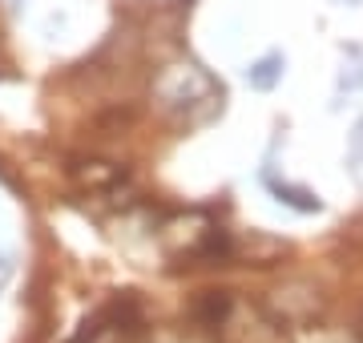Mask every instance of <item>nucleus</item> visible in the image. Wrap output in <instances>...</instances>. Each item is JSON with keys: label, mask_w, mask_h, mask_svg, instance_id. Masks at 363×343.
Listing matches in <instances>:
<instances>
[{"label": "nucleus", "mask_w": 363, "mask_h": 343, "mask_svg": "<svg viewBox=\"0 0 363 343\" xmlns=\"http://www.w3.org/2000/svg\"><path fill=\"white\" fill-rule=\"evenodd\" d=\"M262 182L271 186V194H274L279 202H286L291 210H298V214H319V210H323V202H319V194H315V190H307V186L279 182V178H274L271 170L262 174Z\"/></svg>", "instance_id": "1"}, {"label": "nucleus", "mask_w": 363, "mask_h": 343, "mask_svg": "<svg viewBox=\"0 0 363 343\" xmlns=\"http://www.w3.org/2000/svg\"><path fill=\"white\" fill-rule=\"evenodd\" d=\"M286 73V57L283 53H262L259 61H250L247 65V85L255 93H271Z\"/></svg>", "instance_id": "2"}, {"label": "nucleus", "mask_w": 363, "mask_h": 343, "mask_svg": "<svg viewBox=\"0 0 363 343\" xmlns=\"http://www.w3.org/2000/svg\"><path fill=\"white\" fill-rule=\"evenodd\" d=\"M351 65L339 69V93H359L363 89V49H347Z\"/></svg>", "instance_id": "3"}, {"label": "nucleus", "mask_w": 363, "mask_h": 343, "mask_svg": "<svg viewBox=\"0 0 363 343\" xmlns=\"http://www.w3.org/2000/svg\"><path fill=\"white\" fill-rule=\"evenodd\" d=\"M347 158L355 162V166H363V118L351 125V133H347Z\"/></svg>", "instance_id": "4"}, {"label": "nucleus", "mask_w": 363, "mask_h": 343, "mask_svg": "<svg viewBox=\"0 0 363 343\" xmlns=\"http://www.w3.org/2000/svg\"><path fill=\"white\" fill-rule=\"evenodd\" d=\"M13 279V263H9V254H0V287Z\"/></svg>", "instance_id": "5"}, {"label": "nucleus", "mask_w": 363, "mask_h": 343, "mask_svg": "<svg viewBox=\"0 0 363 343\" xmlns=\"http://www.w3.org/2000/svg\"><path fill=\"white\" fill-rule=\"evenodd\" d=\"M335 4H343V9H355V4H363V0H335Z\"/></svg>", "instance_id": "6"}]
</instances>
